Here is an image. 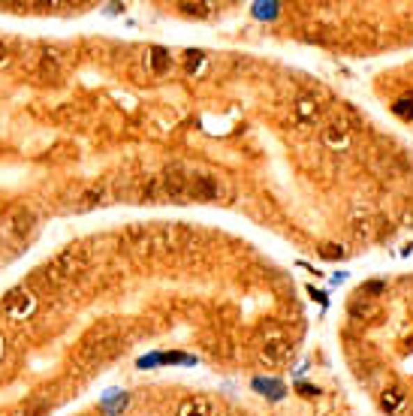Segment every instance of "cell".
Wrapping results in <instances>:
<instances>
[{
  "label": "cell",
  "mask_w": 413,
  "mask_h": 416,
  "mask_svg": "<svg viewBox=\"0 0 413 416\" xmlns=\"http://www.w3.org/2000/svg\"><path fill=\"white\" fill-rule=\"evenodd\" d=\"M172 67V58L166 49H160V45H154V49H148V70L157 72V76H163Z\"/></svg>",
  "instance_id": "obj_11"
},
{
  "label": "cell",
  "mask_w": 413,
  "mask_h": 416,
  "mask_svg": "<svg viewBox=\"0 0 413 416\" xmlns=\"http://www.w3.org/2000/svg\"><path fill=\"white\" fill-rule=\"evenodd\" d=\"M58 70H61L58 54H54V51H42V58H40V79L54 81V79H58Z\"/></svg>",
  "instance_id": "obj_14"
},
{
  "label": "cell",
  "mask_w": 413,
  "mask_h": 416,
  "mask_svg": "<svg viewBox=\"0 0 413 416\" xmlns=\"http://www.w3.org/2000/svg\"><path fill=\"white\" fill-rule=\"evenodd\" d=\"M293 112H296V118L302 124H311V121H317V115H320V106H317V99H311V97H302L296 106H293Z\"/></svg>",
  "instance_id": "obj_12"
},
{
  "label": "cell",
  "mask_w": 413,
  "mask_h": 416,
  "mask_svg": "<svg viewBox=\"0 0 413 416\" xmlns=\"http://www.w3.org/2000/svg\"><path fill=\"white\" fill-rule=\"evenodd\" d=\"M106 199V184H91L85 193L79 196V208L81 211H88V208H94V205H100Z\"/></svg>",
  "instance_id": "obj_13"
},
{
  "label": "cell",
  "mask_w": 413,
  "mask_h": 416,
  "mask_svg": "<svg viewBox=\"0 0 413 416\" xmlns=\"http://www.w3.org/2000/svg\"><path fill=\"white\" fill-rule=\"evenodd\" d=\"M405 401H407V395H405V389H398V386L383 389V395H380V407H383L387 413H398Z\"/></svg>",
  "instance_id": "obj_10"
},
{
  "label": "cell",
  "mask_w": 413,
  "mask_h": 416,
  "mask_svg": "<svg viewBox=\"0 0 413 416\" xmlns=\"http://www.w3.org/2000/svg\"><path fill=\"white\" fill-rule=\"evenodd\" d=\"M45 413H49V401H42V398H36V401L24 407V416H45Z\"/></svg>",
  "instance_id": "obj_18"
},
{
  "label": "cell",
  "mask_w": 413,
  "mask_h": 416,
  "mask_svg": "<svg viewBox=\"0 0 413 416\" xmlns=\"http://www.w3.org/2000/svg\"><path fill=\"white\" fill-rule=\"evenodd\" d=\"M6 54H9V49H6V42L0 40V63H6Z\"/></svg>",
  "instance_id": "obj_21"
},
{
  "label": "cell",
  "mask_w": 413,
  "mask_h": 416,
  "mask_svg": "<svg viewBox=\"0 0 413 416\" xmlns=\"http://www.w3.org/2000/svg\"><path fill=\"white\" fill-rule=\"evenodd\" d=\"M274 9H278V6H265V3H260V6H256V15H274Z\"/></svg>",
  "instance_id": "obj_20"
},
{
  "label": "cell",
  "mask_w": 413,
  "mask_h": 416,
  "mask_svg": "<svg viewBox=\"0 0 413 416\" xmlns=\"http://www.w3.org/2000/svg\"><path fill=\"white\" fill-rule=\"evenodd\" d=\"M226 187L224 181L208 175V172H190V184H187V202H215L224 199Z\"/></svg>",
  "instance_id": "obj_3"
},
{
  "label": "cell",
  "mask_w": 413,
  "mask_h": 416,
  "mask_svg": "<svg viewBox=\"0 0 413 416\" xmlns=\"http://www.w3.org/2000/svg\"><path fill=\"white\" fill-rule=\"evenodd\" d=\"M81 269H85V250L67 248V250H61L49 266H45L42 278H45V284H49V287H63L67 280L76 278Z\"/></svg>",
  "instance_id": "obj_2"
},
{
  "label": "cell",
  "mask_w": 413,
  "mask_h": 416,
  "mask_svg": "<svg viewBox=\"0 0 413 416\" xmlns=\"http://www.w3.org/2000/svg\"><path fill=\"white\" fill-rule=\"evenodd\" d=\"M187 184L190 172L185 169V163H172L160 175V196L169 199V202H187Z\"/></svg>",
  "instance_id": "obj_4"
},
{
  "label": "cell",
  "mask_w": 413,
  "mask_h": 416,
  "mask_svg": "<svg viewBox=\"0 0 413 416\" xmlns=\"http://www.w3.org/2000/svg\"><path fill=\"white\" fill-rule=\"evenodd\" d=\"M323 142L329 145L332 151H341L350 145V130H347L344 124H329L326 130H323Z\"/></svg>",
  "instance_id": "obj_9"
},
{
  "label": "cell",
  "mask_w": 413,
  "mask_h": 416,
  "mask_svg": "<svg viewBox=\"0 0 413 416\" xmlns=\"http://www.w3.org/2000/svg\"><path fill=\"white\" fill-rule=\"evenodd\" d=\"M178 416H211V407H208V401H203V398H190V401L181 404Z\"/></svg>",
  "instance_id": "obj_15"
},
{
  "label": "cell",
  "mask_w": 413,
  "mask_h": 416,
  "mask_svg": "<svg viewBox=\"0 0 413 416\" xmlns=\"http://www.w3.org/2000/svg\"><path fill=\"white\" fill-rule=\"evenodd\" d=\"M121 350V329L115 323H100L94 326L79 344V359L85 365H103Z\"/></svg>",
  "instance_id": "obj_1"
},
{
  "label": "cell",
  "mask_w": 413,
  "mask_h": 416,
  "mask_svg": "<svg viewBox=\"0 0 413 416\" xmlns=\"http://www.w3.org/2000/svg\"><path fill=\"white\" fill-rule=\"evenodd\" d=\"M3 307H6L9 320H27V317L36 311V296L27 287H15V289H9L6 293Z\"/></svg>",
  "instance_id": "obj_5"
},
{
  "label": "cell",
  "mask_w": 413,
  "mask_h": 416,
  "mask_svg": "<svg viewBox=\"0 0 413 416\" xmlns=\"http://www.w3.org/2000/svg\"><path fill=\"white\" fill-rule=\"evenodd\" d=\"M320 253H323V259H341L344 248H341V244H323V250H320Z\"/></svg>",
  "instance_id": "obj_19"
},
{
  "label": "cell",
  "mask_w": 413,
  "mask_h": 416,
  "mask_svg": "<svg viewBox=\"0 0 413 416\" xmlns=\"http://www.w3.org/2000/svg\"><path fill=\"white\" fill-rule=\"evenodd\" d=\"M350 314L356 317V320H374V317L380 314V305L374 302L368 293H362V296H356L350 302Z\"/></svg>",
  "instance_id": "obj_8"
},
{
  "label": "cell",
  "mask_w": 413,
  "mask_h": 416,
  "mask_svg": "<svg viewBox=\"0 0 413 416\" xmlns=\"http://www.w3.org/2000/svg\"><path fill=\"white\" fill-rule=\"evenodd\" d=\"M33 223H36V214H33L27 205H18V208H13V211H9V217H6V235H9L13 241H24L27 235L33 232Z\"/></svg>",
  "instance_id": "obj_6"
},
{
  "label": "cell",
  "mask_w": 413,
  "mask_h": 416,
  "mask_svg": "<svg viewBox=\"0 0 413 416\" xmlns=\"http://www.w3.org/2000/svg\"><path fill=\"white\" fill-rule=\"evenodd\" d=\"M260 356H263L265 365H281V362L290 356L287 338H281V335H269V338L263 341V347H260Z\"/></svg>",
  "instance_id": "obj_7"
},
{
  "label": "cell",
  "mask_w": 413,
  "mask_h": 416,
  "mask_svg": "<svg viewBox=\"0 0 413 416\" xmlns=\"http://www.w3.org/2000/svg\"><path fill=\"white\" fill-rule=\"evenodd\" d=\"M392 112H396L398 118H405V121H407V118H413V97H407V99H398V103L392 106Z\"/></svg>",
  "instance_id": "obj_17"
},
{
  "label": "cell",
  "mask_w": 413,
  "mask_h": 416,
  "mask_svg": "<svg viewBox=\"0 0 413 416\" xmlns=\"http://www.w3.org/2000/svg\"><path fill=\"white\" fill-rule=\"evenodd\" d=\"M178 9H181L185 15H199V18H205V15L211 13V6H208V3H181Z\"/></svg>",
  "instance_id": "obj_16"
},
{
  "label": "cell",
  "mask_w": 413,
  "mask_h": 416,
  "mask_svg": "<svg viewBox=\"0 0 413 416\" xmlns=\"http://www.w3.org/2000/svg\"><path fill=\"white\" fill-rule=\"evenodd\" d=\"M0 356H3V338H0Z\"/></svg>",
  "instance_id": "obj_22"
}]
</instances>
